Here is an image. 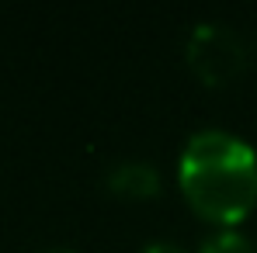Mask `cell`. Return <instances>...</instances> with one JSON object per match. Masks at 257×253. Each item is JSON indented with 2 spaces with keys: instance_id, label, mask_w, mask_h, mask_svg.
I'll return each mask as SVG.
<instances>
[{
  "instance_id": "obj_1",
  "label": "cell",
  "mask_w": 257,
  "mask_h": 253,
  "mask_svg": "<svg viewBox=\"0 0 257 253\" xmlns=\"http://www.w3.org/2000/svg\"><path fill=\"white\" fill-rule=\"evenodd\" d=\"M177 187L202 222L236 229L257 208V149L226 128H202L181 149Z\"/></svg>"
},
{
  "instance_id": "obj_2",
  "label": "cell",
  "mask_w": 257,
  "mask_h": 253,
  "mask_svg": "<svg viewBox=\"0 0 257 253\" xmlns=\"http://www.w3.org/2000/svg\"><path fill=\"white\" fill-rule=\"evenodd\" d=\"M188 66L205 87H226L247 70V45L229 25H198L188 39Z\"/></svg>"
},
{
  "instance_id": "obj_3",
  "label": "cell",
  "mask_w": 257,
  "mask_h": 253,
  "mask_svg": "<svg viewBox=\"0 0 257 253\" xmlns=\"http://www.w3.org/2000/svg\"><path fill=\"white\" fill-rule=\"evenodd\" d=\"M164 187L160 170L146 160H125L108 170V191L122 201H153Z\"/></svg>"
},
{
  "instance_id": "obj_4",
  "label": "cell",
  "mask_w": 257,
  "mask_h": 253,
  "mask_svg": "<svg viewBox=\"0 0 257 253\" xmlns=\"http://www.w3.org/2000/svg\"><path fill=\"white\" fill-rule=\"evenodd\" d=\"M198 253H257V243L240 229H215L212 236H205Z\"/></svg>"
},
{
  "instance_id": "obj_5",
  "label": "cell",
  "mask_w": 257,
  "mask_h": 253,
  "mask_svg": "<svg viewBox=\"0 0 257 253\" xmlns=\"http://www.w3.org/2000/svg\"><path fill=\"white\" fill-rule=\"evenodd\" d=\"M139 253H188V250L177 246V243H167V239H157V243H146Z\"/></svg>"
},
{
  "instance_id": "obj_6",
  "label": "cell",
  "mask_w": 257,
  "mask_h": 253,
  "mask_svg": "<svg viewBox=\"0 0 257 253\" xmlns=\"http://www.w3.org/2000/svg\"><path fill=\"white\" fill-rule=\"evenodd\" d=\"M45 253H73V250H45Z\"/></svg>"
}]
</instances>
